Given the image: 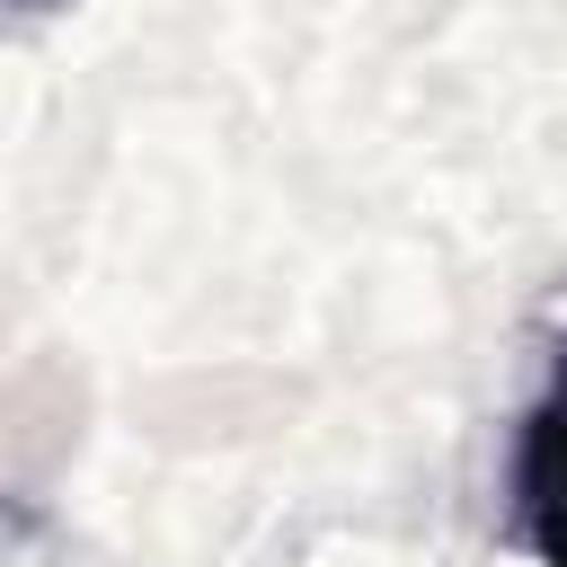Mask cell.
Wrapping results in <instances>:
<instances>
[{"mask_svg":"<svg viewBox=\"0 0 567 567\" xmlns=\"http://www.w3.org/2000/svg\"><path fill=\"white\" fill-rule=\"evenodd\" d=\"M505 532L523 558L567 567V337L532 390V408L514 416V452H505Z\"/></svg>","mask_w":567,"mask_h":567,"instance_id":"6da1fadb","label":"cell"}]
</instances>
